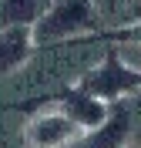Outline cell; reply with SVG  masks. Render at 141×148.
Wrapping results in <instances>:
<instances>
[{
  "label": "cell",
  "mask_w": 141,
  "mask_h": 148,
  "mask_svg": "<svg viewBox=\"0 0 141 148\" xmlns=\"http://www.w3.org/2000/svg\"><path fill=\"white\" fill-rule=\"evenodd\" d=\"M57 108L64 111L74 125H81V131H84V135H87V131H94V128H101L104 121H108V114H111V104H104L101 98H94V94L81 91L77 84L57 98Z\"/></svg>",
  "instance_id": "277c9868"
},
{
  "label": "cell",
  "mask_w": 141,
  "mask_h": 148,
  "mask_svg": "<svg viewBox=\"0 0 141 148\" xmlns=\"http://www.w3.org/2000/svg\"><path fill=\"white\" fill-rule=\"evenodd\" d=\"M118 47H121V57H124V61L141 71V44H118Z\"/></svg>",
  "instance_id": "9c48e42d"
},
{
  "label": "cell",
  "mask_w": 141,
  "mask_h": 148,
  "mask_svg": "<svg viewBox=\"0 0 141 148\" xmlns=\"http://www.w3.org/2000/svg\"><path fill=\"white\" fill-rule=\"evenodd\" d=\"M128 20H131V24H141V0H131V10H128Z\"/></svg>",
  "instance_id": "30bf717a"
},
{
  "label": "cell",
  "mask_w": 141,
  "mask_h": 148,
  "mask_svg": "<svg viewBox=\"0 0 141 148\" xmlns=\"http://www.w3.org/2000/svg\"><path fill=\"white\" fill-rule=\"evenodd\" d=\"M77 88L94 94V98H101L104 104H114V101H121V98H128V94H134L141 88V71L121 57V47H111L101 64L91 67L77 81Z\"/></svg>",
  "instance_id": "7a4b0ae2"
},
{
  "label": "cell",
  "mask_w": 141,
  "mask_h": 148,
  "mask_svg": "<svg viewBox=\"0 0 141 148\" xmlns=\"http://www.w3.org/2000/svg\"><path fill=\"white\" fill-rule=\"evenodd\" d=\"M97 27V10L91 0H50V7L30 24L34 47L87 37Z\"/></svg>",
  "instance_id": "6da1fadb"
},
{
  "label": "cell",
  "mask_w": 141,
  "mask_h": 148,
  "mask_svg": "<svg viewBox=\"0 0 141 148\" xmlns=\"http://www.w3.org/2000/svg\"><path fill=\"white\" fill-rule=\"evenodd\" d=\"M47 7H50V0H3V7H0V27H7V24L30 27Z\"/></svg>",
  "instance_id": "8992f818"
},
{
  "label": "cell",
  "mask_w": 141,
  "mask_h": 148,
  "mask_svg": "<svg viewBox=\"0 0 141 148\" xmlns=\"http://www.w3.org/2000/svg\"><path fill=\"white\" fill-rule=\"evenodd\" d=\"M81 138H84L81 125H74L57 104L47 108V111H37L27 121V131H24L27 148H67V145H74Z\"/></svg>",
  "instance_id": "3957f363"
},
{
  "label": "cell",
  "mask_w": 141,
  "mask_h": 148,
  "mask_svg": "<svg viewBox=\"0 0 141 148\" xmlns=\"http://www.w3.org/2000/svg\"><path fill=\"white\" fill-rule=\"evenodd\" d=\"M97 131V141H91L87 148H118L124 141V131H128V114L124 111H114V114H108V121H104Z\"/></svg>",
  "instance_id": "52a82bcc"
},
{
  "label": "cell",
  "mask_w": 141,
  "mask_h": 148,
  "mask_svg": "<svg viewBox=\"0 0 141 148\" xmlns=\"http://www.w3.org/2000/svg\"><path fill=\"white\" fill-rule=\"evenodd\" d=\"M30 51H34L30 27H20V24L0 27V74H10V71H17V67H24Z\"/></svg>",
  "instance_id": "5b68a950"
},
{
  "label": "cell",
  "mask_w": 141,
  "mask_h": 148,
  "mask_svg": "<svg viewBox=\"0 0 141 148\" xmlns=\"http://www.w3.org/2000/svg\"><path fill=\"white\" fill-rule=\"evenodd\" d=\"M111 40H118V44H141V24H124V27L111 30Z\"/></svg>",
  "instance_id": "ba28073f"
}]
</instances>
